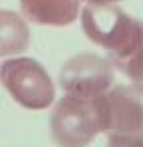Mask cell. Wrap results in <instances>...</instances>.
I'll list each match as a JSON object with an SVG mask.
<instances>
[{"label": "cell", "instance_id": "9c48e42d", "mask_svg": "<svg viewBox=\"0 0 143 147\" xmlns=\"http://www.w3.org/2000/svg\"><path fill=\"white\" fill-rule=\"evenodd\" d=\"M107 147H143V139H107Z\"/></svg>", "mask_w": 143, "mask_h": 147}, {"label": "cell", "instance_id": "277c9868", "mask_svg": "<svg viewBox=\"0 0 143 147\" xmlns=\"http://www.w3.org/2000/svg\"><path fill=\"white\" fill-rule=\"evenodd\" d=\"M101 133L107 139H143V101L131 88L115 86L97 96Z\"/></svg>", "mask_w": 143, "mask_h": 147}, {"label": "cell", "instance_id": "52a82bcc", "mask_svg": "<svg viewBox=\"0 0 143 147\" xmlns=\"http://www.w3.org/2000/svg\"><path fill=\"white\" fill-rule=\"evenodd\" d=\"M30 46L28 22L14 10H0V58L20 56Z\"/></svg>", "mask_w": 143, "mask_h": 147}, {"label": "cell", "instance_id": "8992f818", "mask_svg": "<svg viewBox=\"0 0 143 147\" xmlns=\"http://www.w3.org/2000/svg\"><path fill=\"white\" fill-rule=\"evenodd\" d=\"M26 20L40 26H70L80 18V0H20Z\"/></svg>", "mask_w": 143, "mask_h": 147}, {"label": "cell", "instance_id": "ba28073f", "mask_svg": "<svg viewBox=\"0 0 143 147\" xmlns=\"http://www.w3.org/2000/svg\"><path fill=\"white\" fill-rule=\"evenodd\" d=\"M113 66L127 76V80L131 84V90L137 92L139 96H143V46L137 48L131 56L115 62Z\"/></svg>", "mask_w": 143, "mask_h": 147}, {"label": "cell", "instance_id": "30bf717a", "mask_svg": "<svg viewBox=\"0 0 143 147\" xmlns=\"http://www.w3.org/2000/svg\"><path fill=\"white\" fill-rule=\"evenodd\" d=\"M88 4H94V6H105V4H115L119 0H86Z\"/></svg>", "mask_w": 143, "mask_h": 147}, {"label": "cell", "instance_id": "6da1fadb", "mask_svg": "<svg viewBox=\"0 0 143 147\" xmlns=\"http://www.w3.org/2000/svg\"><path fill=\"white\" fill-rule=\"evenodd\" d=\"M82 28L92 42L109 54L111 64L143 46V22L125 14L115 4H88L82 8Z\"/></svg>", "mask_w": 143, "mask_h": 147}, {"label": "cell", "instance_id": "7a4b0ae2", "mask_svg": "<svg viewBox=\"0 0 143 147\" xmlns=\"http://www.w3.org/2000/svg\"><path fill=\"white\" fill-rule=\"evenodd\" d=\"M0 82L10 98L30 111H44L56 99V86L50 74L34 58H8L0 66Z\"/></svg>", "mask_w": 143, "mask_h": 147}, {"label": "cell", "instance_id": "3957f363", "mask_svg": "<svg viewBox=\"0 0 143 147\" xmlns=\"http://www.w3.org/2000/svg\"><path fill=\"white\" fill-rule=\"evenodd\" d=\"M50 133L60 147H88L101 133L97 96L86 99L66 94L58 99L50 115Z\"/></svg>", "mask_w": 143, "mask_h": 147}, {"label": "cell", "instance_id": "5b68a950", "mask_svg": "<svg viewBox=\"0 0 143 147\" xmlns=\"http://www.w3.org/2000/svg\"><path fill=\"white\" fill-rule=\"evenodd\" d=\"M60 84L66 94L78 98H95L113 84V64L97 54H78L60 70Z\"/></svg>", "mask_w": 143, "mask_h": 147}]
</instances>
